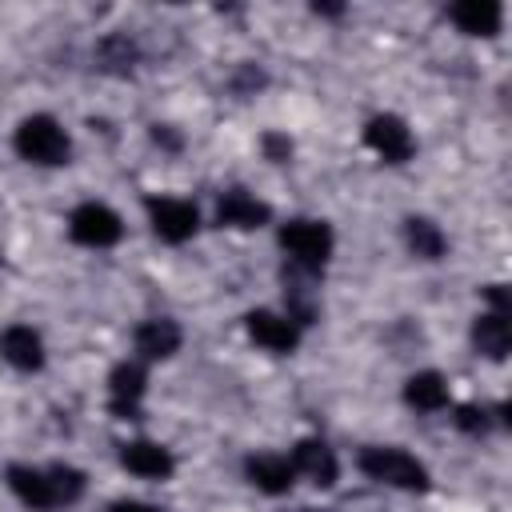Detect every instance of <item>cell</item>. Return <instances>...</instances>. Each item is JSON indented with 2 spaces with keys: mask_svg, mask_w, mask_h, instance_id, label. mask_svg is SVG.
Here are the masks:
<instances>
[{
  "mask_svg": "<svg viewBox=\"0 0 512 512\" xmlns=\"http://www.w3.org/2000/svg\"><path fill=\"white\" fill-rule=\"evenodd\" d=\"M8 488L16 500L32 512H52L64 504H76L84 496V476L72 464H52V468H32V464H12L8 468Z\"/></svg>",
  "mask_w": 512,
  "mask_h": 512,
  "instance_id": "obj_1",
  "label": "cell"
},
{
  "mask_svg": "<svg viewBox=\"0 0 512 512\" xmlns=\"http://www.w3.org/2000/svg\"><path fill=\"white\" fill-rule=\"evenodd\" d=\"M12 144H16V152H20L28 164H40V168L68 164V156H72V140H68V132H64L52 116H44V112L20 120Z\"/></svg>",
  "mask_w": 512,
  "mask_h": 512,
  "instance_id": "obj_2",
  "label": "cell"
},
{
  "mask_svg": "<svg viewBox=\"0 0 512 512\" xmlns=\"http://www.w3.org/2000/svg\"><path fill=\"white\" fill-rule=\"evenodd\" d=\"M360 472L368 480H380V484L404 488V492H424L428 488V468L416 456H408L404 448H388V444L384 448L380 444L364 448L360 452Z\"/></svg>",
  "mask_w": 512,
  "mask_h": 512,
  "instance_id": "obj_3",
  "label": "cell"
},
{
  "mask_svg": "<svg viewBox=\"0 0 512 512\" xmlns=\"http://www.w3.org/2000/svg\"><path fill=\"white\" fill-rule=\"evenodd\" d=\"M332 228L324 220H288L280 228V248L288 252L292 268H304V272H320L332 256Z\"/></svg>",
  "mask_w": 512,
  "mask_h": 512,
  "instance_id": "obj_4",
  "label": "cell"
},
{
  "mask_svg": "<svg viewBox=\"0 0 512 512\" xmlns=\"http://www.w3.org/2000/svg\"><path fill=\"white\" fill-rule=\"evenodd\" d=\"M148 224L152 232L164 240V244H184L196 236L200 228V212L188 204V200H176V196H148Z\"/></svg>",
  "mask_w": 512,
  "mask_h": 512,
  "instance_id": "obj_5",
  "label": "cell"
},
{
  "mask_svg": "<svg viewBox=\"0 0 512 512\" xmlns=\"http://www.w3.org/2000/svg\"><path fill=\"white\" fill-rule=\"evenodd\" d=\"M68 236H72L76 244H84V248H112V244L124 236V224H120V216H116L108 204L88 200V204H80V208L68 216Z\"/></svg>",
  "mask_w": 512,
  "mask_h": 512,
  "instance_id": "obj_6",
  "label": "cell"
},
{
  "mask_svg": "<svg viewBox=\"0 0 512 512\" xmlns=\"http://www.w3.org/2000/svg\"><path fill=\"white\" fill-rule=\"evenodd\" d=\"M364 144H368L376 156H384L388 164H404V160L416 152V140H412L408 124H404L400 116H392V112L368 120V128H364Z\"/></svg>",
  "mask_w": 512,
  "mask_h": 512,
  "instance_id": "obj_7",
  "label": "cell"
},
{
  "mask_svg": "<svg viewBox=\"0 0 512 512\" xmlns=\"http://www.w3.org/2000/svg\"><path fill=\"white\" fill-rule=\"evenodd\" d=\"M144 388H148V372H144V364H136V360L116 364L112 376H108V408H112L120 420H136V416H140Z\"/></svg>",
  "mask_w": 512,
  "mask_h": 512,
  "instance_id": "obj_8",
  "label": "cell"
},
{
  "mask_svg": "<svg viewBox=\"0 0 512 512\" xmlns=\"http://www.w3.org/2000/svg\"><path fill=\"white\" fill-rule=\"evenodd\" d=\"M244 328H248V336H252L260 348H268V352H292V348L300 344V328H296L288 316L268 312V308H252V312L244 316Z\"/></svg>",
  "mask_w": 512,
  "mask_h": 512,
  "instance_id": "obj_9",
  "label": "cell"
},
{
  "mask_svg": "<svg viewBox=\"0 0 512 512\" xmlns=\"http://www.w3.org/2000/svg\"><path fill=\"white\" fill-rule=\"evenodd\" d=\"M120 464L132 476H144V480H168L176 472L172 452L164 444H156V440H128V444H120Z\"/></svg>",
  "mask_w": 512,
  "mask_h": 512,
  "instance_id": "obj_10",
  "label": "cell"
},
{
  "mask_svg": "<svg viewBox=\"0 0 512 512\" xmlns=\"http://www.w3.org/2000/svg\"><path fill=\"white\" fill-rule=\"evenodd\" d=\"M244 476H248V484H256L260 492H268V496H284V492L292 488V480H296V468H292L288 456L256 452V456L244 460Z\"/></svg>",
  "mask_w": 512,
  "mask_h": 512,
  "instance_id": "obj_11",
  "label": "cell"
},
{
  "mask_svg": "<svg viewBox=\"0 0 512 512\" xmlns=\"http://www.w3.org/2000/svg\"><path fill=\"white\" fill-rule=\"evenodd\" d=\"M216 220L228 224V228H264L272 220V208L264 200H256L252 192H244V188H228L216 204Z\"/></svg>",
  "mask_w": 512,
  "mask_h": 512,
  "instance_id": "obj_12",
  "label": "cell"
},
{
  "mask_svg": "<svg viewBox=\"0 0 512 512\" xmlns=\"http://www.w3.org/2000/svg\"><path fill=\"white\" fill-rule=\"evenodd\" d=\"M0 356L20 372H40L44 368V340L28 324H12L0 332Z\"/></svg>",
  "mask_w": 512,
  "mask_h": 512,
  "instance_id": "obj_13",
  "label": "cell"
},
{
  "mask_svg": "<svg viewBox=\"0 0 512 512\" xmlns=\"http://www.w3.org/2000/svg\"><path fill=\"white\" fill-rule=\"evenodd\" d=\"M292 468L300 476H308L316 488H332L336 476H340V464H336V452L324 444V440H300L292 448Z\"/></svg>",
  "mask_w": 512,
  "mask_h": 512,
  "instance_id": "obj_14",
  "label": "cell"
},
{
  "mask_svg": "<svg viewBox=\"0 0 512 512\" xmlns=\"http://www.w3.org/2000/svg\"><path fill=\"white\" fill-rule=\"evenodd\" d=\"M180 340H184V332H180V324L168 320V316H152V320L136 324V332H132V344H136V352H140L144 360H164V356H172V352L180 348Z\"/></svg>",
  "mask_w": 512,
  "mask_h": 512,
  "instance_id": "obj_15",
  "label": "cell"
},
{
  "mask_svg": "<svg viewBox=\"0 0 512 512\" xmlns=\"http://www.w3.org/2000/svg\"><path fill=\"white\" fill-rule=\"evenodd\" d=\"M448 16L468 36H496L500 32V20H504V12H500L496 0H460V4L448 8Z\"/></svg>",
  "mask_w": 512,
  "mask_h": 512,
  "instance_id": "obj_16",
  "label": "cell"
},
{
  "mask_svg": "<svg viewBox=\"0 0 512 512\" xmlns=\"http://www.w3.org/2000/svg\"><path fill=\"white\" fill-rule=\"evenodd\" d=\"M472 344H476L480 356L504 360L508 348H512V324H508V316H500V312L476 316V324H472Z\"/></svg>",
  "mask_w": 512,
  "mask_h": 512,
  "instance_id": "obj_17",
  "label": "cell"
},
{
  "mask_svg": "<svg viewBox=\"0 0 512 512\" xmlns=\"http://www.w3.org/2000/svg\"><path fill=\"white\" fill-rule=\"evenodd\" d=\"M404 400H408V408H416V412H440V408L448 404V384H444L440 372H416V376H408V384H404Z\"/></svg>",
  "mask_w": 512,
  "mask_h": 512,
  "instance_id": "obj_18",
  "label": "cell"
},
{
  "mask_svg": "<svg viewBox=\"0 0 512 512\" xmlns=\"http://www.w3.org/2000/svg\"><path fill=\"white\" fill-rule=\"evenodd\" d=\"M404 240H408V248L420 256V260H440L444 256V232L428 220V216H408L404 220Z\"/></svg>",
  "mask_w": 512,
  "mask_h": 512,
  "instance_id": "obj_19",
  "label": "cell"
},
{
  "mask_svg": "<svg viewBox=\"0 0 512 512\" xmlns=\"http://www.w3.org/2000/svg\"><path fill=\"white\" fill-rule=\"evenodd\" d=\"M100 56H104V64H112L116 72H124V68H132V60H136V48H132L124 36H108V40L100 44Z\"/></svg>",
  "mask_w": 512,
  "mask_h": 512,
  "instance_id": "obj_20",
  "label": "cell"
},
{
  "mask_svg": "<svg viewBox=\"0 0 512 512\" xmlns=\"http://www.w3.org/2000/svg\"><path fill=\"white\" fill-rule=\"evenodd\" d=\"M456 424L468 432V436H484L488 428H492V420H488V412L484 408H472V404H464L460 412H456Z\"/></svg>",
  "mask_w": 512,
  "mask_h": 512,
  "instance_id": "obj_21",
  "label": "cell"
},
{
  "mask_svg": "<svg viewBox=\"0 0 512 512\" xmlns=\"http://www.w3.org/2000/svg\"><path fill=\"white\" fill-rule=\"evenodd\" d=\"M264 156H268L272 164H284V160L292 156V140L280 136V132H268V136H264Z\"/></svg>",
  "mask_w": 512,
  "mask_h": 512,
  "instance_id": "obj_22",
  "label": "cell"
},
{
  "mask_svg": "<svg viewBox=\"0 0 512 512\" xmlns=\"http://www.w3.org/2000/svg\"><path fill=\"white\" fill-rule=\"evenodd\" d=\"M108 512H160L156 504H144V500H112Z\"/></svg>",
  "mask_w": 512,
  "mask_h": 512,
  "instance_id": "obj_23",
  "label": "cell"
},
{
  "mask_svg": "<svg viewBox=\"0 0 512 512\" xmlns=\"http://www.w3.org/2000/svg\"><path fill=\"white\" fill-rule=\"evenodd\" d=\"M152 140H156V144H168V148H180V140H176L168 128H160V124L152 128Z\"/></svg>",
  "mask_w": 512,
  "mask_h": 512,
  "instance_id": "obj_24",
  "label": "cell"
},
{
  "mask_svg": "<svg viewBox=\"0 0 512 512\" xmlns=\"http://www.w3.org/2000/svg\"><path fill=\"white\" fill-rule=\"evenodd\" d=\"M296 512H316V508H296Z\"/></svg>",
  "mask_w": 512,
  "mask_h": 512,
  "instance_id": "obj_25",
  "label": "cell"
}]
</instances>
